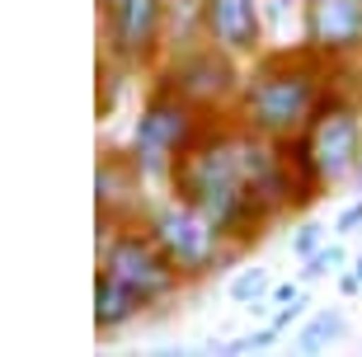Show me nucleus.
<instances>
[{
	"mask_svg": "<svg viewBox=\"0 0 362 357\" xmlns=\"http://www.w3.org/2000/svg\"><path fill=\"white\" fill-rule=\"evenodd\" d=\"M170 193L207 212L250 250L282 212L315 202L296 174L287 141H269L235 118H212L198 146L175 165Z\"/></svg>",
	"mask_w": 362,
	"mask_h": 357,
	"instance_id": "f257e3e1",
	"label": "nucleus"
},
{
	"mask_svg": "<svg viewBox=\"0 0 362 357\" xmlns=\"http://www.w3.org/2000/svg\"><path fill=\"white\" fill-rule=\"evenodd\" d=\"M329 66L315 57L310 47H282V52H259L255 66L245 71L240 94H235V108L230 118L250 127L255 136H269V141H292V136L306 132V122L315 118L325 90L334 85Z\"/></svg>",
	"mask_w": 362,
	"mask_h": 357,
	"instance_id": "f03ea898",
	"label": "nucleus"
},
{
	"mask_svg": "<svg viewBox=\"0 0 362 357\" xmlns=\"http://www.w3.org/2000/svg\"><path fill=\"white\" fill-rule=\"evenodd\" d=\"M301 184L310 198H320L339 184H353L362 165V104L358 94L329 85L315 108V118L306 122V132L287 141Z\"/></svg>",
	"mask_w": 362,
	"mask_h": 357,
	"instance_id": "7ed1b4c3",
	"label": "nucleus"
},
{
	"mask_svg": "<svg viewBox=\"0 0 362 357\" xmlns=\"http://www.w3.org/2000/svg\"><path fill=\"white\" fill-rule=\"evenodd\" d=\"M207 113L202 108H193L184 99V94H175L170 85H160L156 80V90L146 94V104H141V113H136L132 122V136H127V156H132L136 174L146 179V184H165L170 188V179H175V165L198 146V136L207 132Z\"/></svg>",
	"mask_w": 362,
	"mask_h": 357,
	"instance_id": "20e7f679",
	"label": "nucleus"
},
{
	"mask_svg": "<svg viewBox=\"0 0 362 357\" xmlns=\"http://www.w3.org/2000/svg\"><path fill=\"white\" fill-rule=\"evenodd\" d=\"M141 221H146V230L156 235V245H160L165 259L179 268V278H184V282L216 278V273L230 268V264H235V254L245 250L240 240L226 235L212 216L198 212L193 202H184L179 193L151 202Z\"/></svg>",
	"mask_w": 362,
	"mask_h": 357,
	"instance_id": "39448f33",
	"label": "nucleus"
},
{
	"mask_svg": "<svg viewBox=\"0 0 362 357\" xmlns=\"http://www.w3.org/2000/svg\"><path fill=\"white\" fill-rule=\"evenodd\" d=\"M235 62H240V57L221 52L216 42H207L202 33H193V38L165 47L156 80L170 85L175 94H184L188 104L202 108L207 118H230L235 94H240V80H245Z\"/></svg>",
	"mask_w": 362,
	"mask_h": 357,
	"instance_id": "423d86ee",
	"label": "nucleus"
},
{
	"mask_svg": "<svg viewBox=\"0 0 362 357\" xmlns=\"http://www.w3.org/2000/svg\"><path fill=\"white\" fill-rule=\"evenodd\" d=\"M99 47L113 71H151L170 47V0H118L99 10Z\"/></svg>",
	"mask_w": 362,
	"mask_h": 357,
	"instance_id": "0eeeda50",
	"label": "nucleus"
},
{
	"mask_svg": "<svg viewBox=\"0 0 362 357\" xmlns=\"http://www.w3.org/2000/svg\"><path fill=\"white\" fill-rule=\"evenodd\" d=\"M99 268L118 273L122 282H132L136 291H146L151 301H175V291L184 287L179 268L165 259L146 221H99Z\"/></svg>",
	"mask_w": 362,
	"mask_h": 357,
	"instance_id": "6e6552de",
	"label": "nucleus"
},
{
	"mask_svg": "<svg viewBox=\"0 0 362 357\" xmlns=\"http://www.w3.org/2000/svg\"><path fill=\"white\" fill-rule=\"evenodd\" d=\"M301 47L325 62H362V0H301Z\"/></svg>",
	"mask_w": 362,
	"mask_h": 357,
	"instance_id": "1a4fd4ad",
	"label": "nucleus"
},
{
	"mask_svg": "<svg viewBox=\"0 0 362 357\" xmlns=\"http://www.w3.org/2000/svg\"><path fill=\"white\" fill-rule=\"evenodd\" d=\"M193 28L207 42H216L221 52L240 57V62L259 57L264 38H269L264 0H198L193 5Z\"/></svg>",
	"mask_w": 362,
	"mask_h": 357,
	"instance_id": "9d476101",
	"label": "nucleus"
},
{
	"mask_svg": "<svg viewBox=\"0 0 362 357\" xmlns=\"http://www.w3.org/2000/svg\"><path fill=\"white\" fill-rule=\"evenodd\" d=\"M146 179L136 174L127 151H104L99 170H94V212L99 221H136L146 216Z\"/></svg>",
	"mask_w": 362,
	"mask_h": 357,
	"instance_id": "9b49d317",
	"label": "nucleus"
},
{
	"mask_svg": "<svg viewBox=\"0 0 362 357\" xmlns=\"http://www.w3.org/2000/svg\"><path fill=\"white\" fill-rule=\"evenodd\" d=\"M146 310H156V301L146 291H136L132 282H122L108 268H94V334L99 339H113L118 329H127Z\"/></svg>",
	"mask_w": 362,
	"mask_h": 357,
	"instance_id": "f8f14e48",
	"label": "nucleus"
},
{
	"mask_svg": "<svg viewBox=\"0 0 362 357\" xmlns=\"http://www.w3.org/2000/svg\"><path fill=\"white\" fill-rule=\"evenodd\" d=\"M353 334V320L344 305H315L301 329L292 334V353H325V348H339Z\"/></svg>",
	"mask_w": 362,
	"mask_h": 357,
	"instance_id": "ddd939ff",
	"label": "nucleus"
},
{
	"mask_svg": "<svg viewBox=\"0 0 362 357\" xmlns=\"http://www.w3.org/2000/svg\"><path fill=\"white\" fill-rule=\"evenodd\" d=\"M269 291H273V273L264 264H245L235 268V278H230V301L245 305V310H264L269 305Z\"/></svg>",
	"mask_w": 362,
	"mask_h": 357,
	"instance_id": "4468645a",
	"label": "nucleus"
},
{
	"mask_svg": "<svg viewBox=\"0 0 362 357\" xmlns=\"http://www.w3.org/2000/svg\"><path fill=\"white\" fill-rule=\"evenodd\" d=\"M344 268H349V245H344V235H334V240H325L320 250L301 264L296 278H301V282H320V278H339Z\"/></svg>",
	"mask_w": 362,
	"mask_h": 357,
	"instance_id": "2eb2a0df",
	"label": "nucleus"
},
{
	"mask_svg": "<svg viewBox=\"0 0 362 357\" xmlns=\"http://www.w3.org/2000/svg\"><path fill=\"white\" fill-rule=\"evenodd\" d=\"M329 235H334V226H325L320 216H301V221L292 226V235H287V245H292V259H296V264H306V259L320 250Z\"/></svg>",
	"mask_w": 362,
	"mask_h": 357,
	"instance_id": "dca6fc26",
	"label": "nucleus"
},
{
	"mask_svg": "<svg viewBox=\"0 0 362 357\" xmlns=\"http://www.w3.org/2000/svg\"><path fill=\"white\" fill-rule=\"evenodd\" d=\"M306 315H310V291H306V296H296V301H287V305H273V320H269V324L287 334L292 324H301Z\"/></svg>",
	"mask_w": 362,
	"mask_h": 357,
	"instance_id": "f3484780",
	"label": "nucleus"
},
{
	"mask_svg": "<svg viewBox=\"0 0 362 357\" xmlns=\"http://www.w3.org/2000/svg\"><path fill=\"white\" fill-rule=\"evenodd\" d=\"M329 226H334V235H344V240H349V235H362V198H353L349 207H339V216Z\"/></svg>",
	"mask_w": 362,
	"mask_h": 357,
	"instance_id": "a211bd4d",
	"label": "nucleus"
},
{
	"mask_svg": "<svg viewBox=\"0 0 362 357\" xmlns=\"http://www.w3.org/2000/svg\"><path fill=\"white\" fill-rule=\"evenodd\" d=\"M296 296H306V282H301V278H292V282H273L269 305H287V301H296Z\"/></svg>",
	"mask_w": 362,
	"mask_h": 357,
	"instance_id": "6ab92c4d",
	"label": "nucleus"
},
{
	"mask_svg": "<svg viewBox=\"0 0 362 357\" xmlns=\"http://www.w3.org/2000/svg\"><path fill=\"white\" fill-rule=\"evenodd\" d=\"M339 291H344L349 301L362 296V273H358V268H344V273H339Z\"/></svg>",
	"mask_w": 362,
	"mask_h": 357,
	"instance_id": "aec40b11",
	"label": "nucleus"
},
{
	"mask_svg": "<svg viewBox=\"0 0 362 357\" xmlns=\"http://www.w3.org/2000/svg\"><path fill=\"white\" fill-rule=\"evenodd\" d=\"M353 268H358V273H362V250H358V254H353Z\"/></svg>",
	"mask_w": 362,
	"mask_h": 357,
	"instance_id": "412c9836",
	"label": "nucleus"
},
{
	"mask_svg": "<svg viewBox=\"0 0 362 357\" xmlns=\"http://www.w3.org/2000/svg\"><path fill=\"white\" fill-rule=\"evenodd\" d=\"M353 184H358V188H362V165H358V179H353Z\"/></svg>",
	"mask_w": 362,
	"mask_h": 357,
	"instance_id": "4be33fe9",
	"label": "nucleus"
}]
</instances>
